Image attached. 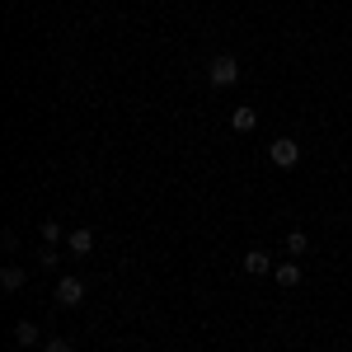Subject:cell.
<instances>
[{
	"label": "cell",
	"instance_id": "5",
	"mask_svg": "<svg viewBox=\"0 0 352 352\" xmlns=\"http://www.w3.org/2000/svg\"><path fill=\"white\" fill-rule=\"evenodd\" d=\"M230 127H235V132H254V127H258V113H254V104H240V109L230 113Z\"/></svg>",
	"mask_w": 352,
	"mask_h": 352
},
{
	"label": "cell",
	"instance_id": "11",
	"mask_svg": "<svg viewBox=\"0 0 352 352\" xmlns=\"http://www.w3.org/2000/svg\"><path fill=\"white\" fill-rule=\"evenodd\" d=\"M47 352H71V343L66 338H47Z\"/></svg>",
	"mask_w": 352,
	"mask_h": 352
},
{
	"label": "cell",
	"instance_id": "6",
	"mask_svg": "<svg viewBox=\"0 0 352 352\" xmlns=\"http://www.w3.org/2000/svg\"><path fill=\"white\" fill-rule=\"evenodd\" d=\"M272 277H277V287H282V292L300 287V268H296V258H292V263H277V268H272Z\"/></svg>",
	"mask_w": 352,
	"mask_h": 352
},
{
	"label": "cell",
	"instance_id": "9",
	"mask_svg": "<svg viewBox=\"0 0 352 352\" xmlns=\"http://www.w3.org/2000/svg\"><path fill=\"white\" fill-rule=\"evenodd\" d=\"M14 343H19V348H33V343H38V324L19 320V324H14Z\"/></svg>",
	"mask_w": 352,
	"mask_h": 352
},
{
	"label": "cell",
	"instance_id": "1",
	"mask_svg": "<svg viewBox=\"0 0 352 352\" xmlns=\"http://www.w3.org/2000/svg\"><path fill=\"white\" fill-rule=\"evenodd\" d=\"M268 160L277 164V169H296L300 164V141H292V136H277L268 146Z\"/></svg>",
	"mask_w": 352,
	"mask_h": 352
},
{
	"label": "cell",
	"instance_id": "2",
	"mask_svg": "<svg viewBox=\"0 0 352 352\" xmlns=\"http://www.w3.org/2000/svg\"><path fill=\"white\" fill-rule=\"evenodd\" d=\"M207 80L217 85V89H226V85H235V80H240V61H235V56H226V52H221L217 61L207 66Z\"/></svg>",
	"mask_w": 352,
	"mask_h": 352
},
{
	"label": "cell",
	"instance_id": "3",
	"mask_svg": "<svg viewBox=\"0 0 352 352\" xmlns=\"http://www.w3.org/2000/svg\"><path fill=\"white\" fill-rule=\"evenodd\" d=\"M80 300H85L80 277H61V282H56V305H80Z\"/></svg>",
	"mask_w": 352,
	"mask_h": 352
},
{
	"label": "cell",
	"instance_id": "10",
	"mask_svg": "<svg viewBox=\"0 0 352 352\" xmlns=\"http://www.w3.org/2000/svg\"><path fill=\"white\" fill-rule=\"evenodd\" d=\"M305 249H310V240H305V230H292V235H287V254L296 258V254H305Z\"/></svg>",
	"mask_w": 352,
	"mask_h": 352
},
{
	"label": "cell",
	"instance_id": "8",
	"mask_svg": "<svg viewBox=\"0 0 352 352\" xmlns=\"http://www.w3.org/2000/svg\"><path fill=\"white\" fill-rule=\"evenodd\" d=\"M24 282H28L24 268H5V272H0V292H19Z\"/></svg>",
	"mask_w": 352,
	"mask_h": 352
},
{
	"label": "cell",
	"instance_id": "4",
	"mask_svg": "<svg viewBox=\"0 0 352 352\" xmlns=\"http://www.w3.org/2000/svg\"><path fill=\"white\" fill-rule=\"evenodd\" d=\"M66 249H71V254H76V258H85V254H89V249H94V230H71V235H66Z\"/></svg>",
	"mask_w": 352,
	"mask_h": 352
},
{
	"label": "cell",
	"instance_id": "7",
	"mask_svg": "<svg viewBox=\"0 0 352 352\" xmlns=\"http://www.w3.org/2000/svg\"><path fill=\"white\" fill-rule=\"evenodd\" d=\"M244 272H249V277H258V272H272V258L263 254V249H249V254H244Z\"/></svg>",
	"mask_w": 352,
	"mask_h": 352
}]
</instances>
